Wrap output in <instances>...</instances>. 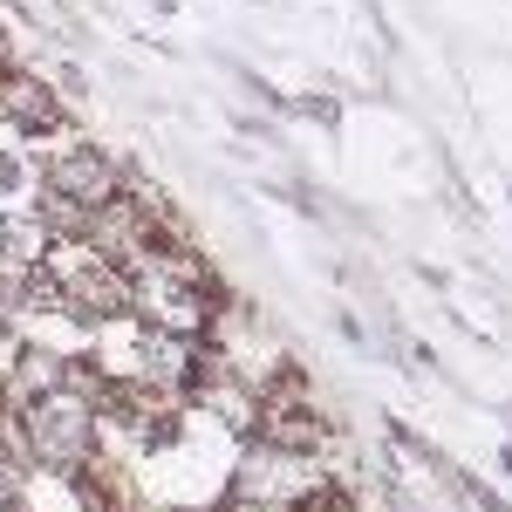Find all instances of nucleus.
Returning <instances> with one entry per match:
<instances>
[{
    "instance_id": "1",
    "label": "nucleus",
    "mask_w": 512,
    "mask_h": 512,
    "mask_svg": "<svg viewBox=\"0 0 512 512\" xmlns=\"http://www.w3.org/2000/svg\"><path fill=\"white\" fill-rule=\"evenodd\" d=\"M96 403H89V390H55L41 396V403H28V410H14V451L35 465V472L48 478H76L89 458H96Z\"/></svg>"
},
{
    "instance_id": "2",
    "label": "nucleus",
    "mask_w": 512,
    "mask_h": 512,
    "mask_svg": "<svg viewBox=\"0 0 512 512\" xmlns=\"http://www.w3.org/2000/svg\"><path fill=\"white\" fill-rule=\"evenodd\" d=\"M0 130H21V137H55V130H69V110L55 103V89H48L41 76L0 69Z\"/></svg>"
}]
</instances>
